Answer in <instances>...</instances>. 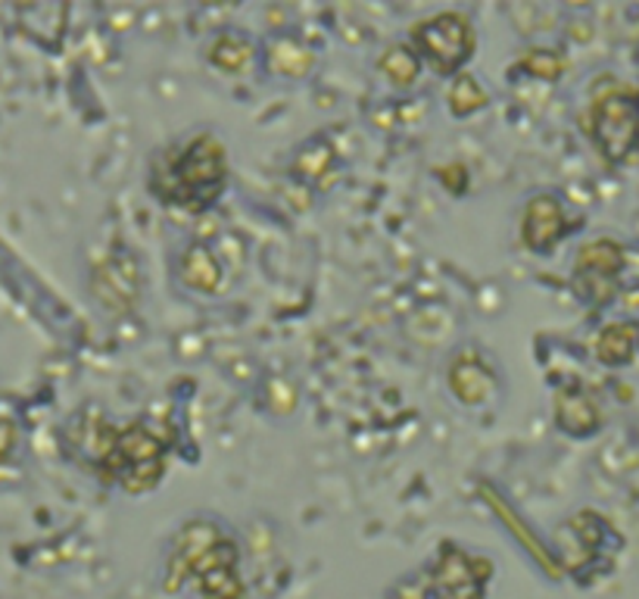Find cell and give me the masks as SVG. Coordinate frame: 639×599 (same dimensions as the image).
I'll return each mask as SVG.
<instances>
[{
	"label": "cell",
	"instance_id": "cell-1",
	"mask_svg": "<svg viewBox=\"0 0 639 599\" xmlns=\"http://www.w3.org/2000/svg\"><path fill=\"white\" fill-rule=\"evenodd\" d=\"M187 578L197 583L203 599H244V581L237 578V544L213 518L184 521L172 540L165 590L179 593Z\"/></svg>",
	"mask_w": 639,
	"mask_h": 599
},
{
	"label": "cell",
	"instance_id": "cell-2",
	"mask_svg": "<svg viewBox=\"0 0 639 599\" xmlns=\"http://www.w3.org/2000/svg\"><path fill=\"white\" fill-rule=\"evenodd\" d=\"M153 194L163 203H175L187 213H203L222 197L229 184V156L215 134L191 138L179 153L156 163Z\"/></svg>",
	"mask_w": 639,
	"mask_h": 599
},
{
	"label": "cell",
	"instance_id": "cell-3",
	"mask_svg": "<svg viewBox=\"0 0 639 599\" xmlns=\"http://www.w3.org/2000/svg\"><path fill=\"white\" fill-rule=\"evenodd\" d=\"M94 456L100 463V475L106 481L119 484L125 494H148L163 481L165 444L150 432L144 422H132L122 432L106 428L98 422V444Z\"/></svg>",
	"mask_w": 639,
	"mask_h": 599
},
{
	"label": "cell",
	"instance_id": "cell-4",
	"mask_svg": "<svg viewBox=\"0 0 639 599\" xmlns=\"http://www.w3.org/2000/svg\"><path fill=\"white\" fill-rule=\"evenodd\" d=\"M475 26L465 13H437L412 29V48L437 75H456L475 57Z\"/></svg>",
	"mask_w": 639,
	"mask_h": 599
},
{
	"label": "cell",
	"instance_id": "cell-5",
	"mask_svg": "<svg viewBox=\"0 0 639 599\" xmlns=\"http://www.w3.org/2000/svg\"><path fill=\"white\" fill-rule=\"evenodd\" d=\"M590 138L599 153L621 163L639 150V94L633 91H608L592 103Z\"/></svg>",
	"mask_w": 639,
	"mask_h": 599
},
{
	"label": "cell",
	"instance_id": "cell-6",
	"mask_svg": "<svg viewBox=\"0 0 639 599\" xmlns=\"http://www.w3.org/2000/svg\"><path fill=\"white\" fill-rule=\"evenodd\" d=\"M623 268V247L611 237H599L577 250L574 260L571 287L584 303H608L615 287H618V275Z\"/></svg>",
	"mask_w": 639,
	"mask_h": 599
},
{
	"label": "cell",
	"instance_id": "cell-7",
	"mask_svg": "<svg viewBox=\"0 0 639 599\" xmlns=\"http://www.w3.org/2000/svg\"><path fill=\"white\" fill-rule=\"evenodd\" d=\"M493 562L471 556L459 547H443L434 568V597L437 599H484V583L490 581Z\"/></svg>",
	"mask_w": 639,
	"mask_h": 599
},
{
	"label": "cell",
	"instance_id": "cell-8",
	"mask_svg": "<svg viewBox=\"0 0 639 599\" xmlns=\"http://www.w3.org/2000/svg\"><path fill=\"white\" fill-rule=\"evenodd\" d=\"M574 225L565 216L561 203L552 194H537L527 200L521 219V241L530 253H552L558 241L571 232Z\"/></svg>",
	"mask_w": 639,
	"mask_h": 599
},
{
	"label": "cell",
	"instance_id": "cell-9",
	"mask_svg": "<svg viewBox=\"0 0 639 599\" xmlns=\"http://www.w3.org/2000/svg\"><path fill=\"white\" fill-rule=\"evenodd\" d=\"M449 390L465 406H480V403H490L496 394V375L484 366V359L475 349H465L449 366Z\"/></svg>",
	"mask_w": 639,
	"mask_h": 599
},
{
	"label": "cell",
	"instance_id": "cell-10",
	"mask_svg": "<svg viewBox=\"0 0 639 599\" xmlns=\"http://www.w3.org/2000/svg\"><path fill=\"white\" fill-rule=\"evenodd\" d=\"M94 291L103 306L110 309H129L138 297V266L129 256H113L110 263L98 268Z\"/></svg>",
	"mask_w": 639,
	"mask_h": 599
},
{
	"label": "cell",
	"instance_id": "cell-11",
	"mask_svg": "<svg viewBox=\"0 0 639 599\" xmlns=\"http://www.w3.org/2000/svg\"><path fill=\"white\" fill-rule=\"evenodd\" d=\"M556 425L571 437H590L602 425V416H599L596 399L587 390L561 387L556 394Z\"/></svg>",
	"mask_w": 639,
	"mask_h": 599
},
{
	"label": "cell",
	"instance_id": "cell-12",
	"mask_svg": "<svg viewBox=\"0 0 639 599\" xmlns=\"http://www.w3.org/2000/svg\"><path fill=\"white\" fill-rule=\"evenodd\" d=\"M179 275L187 287L200 294H219L222 291V263L206 247H187L179 260Z\"/></svg>",
	"mask_w": 639,
	"mask_h": 599
},
{
	"label": "cell",
	"instance_id": "cell-13",
	"mask_svg": "<svg viewBox=\"0 0 639 599\" xmlns=\"http://www.w3.org/2000/svg\"><path fill=\"white\" fill-rule=\"evenodd\" d=\"M637 341V325H630V322H611V325H606V328L599 332V337H596V356H599V363H606V366H627V363L633 359Z\"/></svg>",
	"mask_w": 639,
	"mask_h": 599
},
{
	"label": "cell",
	"instance_id": "cell-14",
	"mask_svg": "<svg viewBox=\"0 0 639 599\" xmlns=\"http://www.w3.org/2000/svg\"><path fill=\"white\" fill-rule=\"evenodd\" d=\"M312 67H315L312 50L303 48L294 38H278L268 44V69L272 72L287 75V79H303Z\"/></svg>",
	"mask_w": 639,
	"mask_h": 599
},
{
	"label": "cell",
	"instance_id": "cell-15",
	"mask_svg": "<svg viewBox=\"0 0 639 599\" xmlns=\"http://www.w3.org/2000/svg\"><path fill=\"white\" fill-rule=\"evenodd\" d=\"M377 69L396 88H409L422 75V57H418V50L412 48V44H394V48L384 50V57L377 60Z\"/></svg>",
	"mask_w": 639,
	"mask_h": 599
},
{
	"label": "cell",
	"instance_id": "cell-16",
	"mask_svg": "<svg viewBox=\"0 0 639 599\" xmlns=\"http://www.w3.org/2000/svg\"><path fill=\"white\" fill-rule=\"evenodd\" d=\"M250 57H253V44L234 32H222L210 44V60L222 72H241L250 63Z\"/></svg>",
	"mask_w": 639,
	"mask_h": 599
},
{
	"label": "cell",
	"instance_id": "cell-17",
	"mask_svg": "<svg viewBox=\"0 0 639 599\" xmlns=\"http://www.w3.org/2000/svg\"><path fill=\"white\" fill-rule=\"evenodd\" d=\"M487 100L490 94L484 91V84L477 82L475 75H456L453 79V88H449V110L456 113V116H471L477 110H484L487 106Z\"/></svg>",
	"mask_w": 639,
	"mask_h": 599
},
{
	"label": "cell",
	"instance_id": "cell-18",
	"mask_svg": "<svg viewBox=\"0 0 639 599\" xmlns=\"http://www.w3.org/2000/svg\"><path fill=\"white\" fill-rule=\"evenodd\" d=\"M518 69H525L527 75L542 79V82H556V79H561V72H565V60L558 57L556 50L527 48L525 53H521V60H518Z\"/></svg>",
	"mask_w": 639,
	"mask_h": 599
},
{
	"label": "cell",
	"instance_id": "cell-19",
	"mask_svg": "<svg viewBox=\"0 0 639 599\" xmlns=\"http://www.w3.org/2000/svg\"><path fill=\"white\" fill-rule=\"evenodd\" d=\"M484 494L490 497V506H493V509H496L499 516L506 518V525H508V528H511V534H515L518 540H525L527 549H530V552L537 556V562H540V566H549V568H552V571H556V566H552V559H549V552H542L540 540H537L534 534L527 531L525 521H518V518H515V512H511V509H508L506 502H503V497H496V494H493L490 487H484Z\"/></svg>",
	"mask_w": 639,
	"mask_h": 599
},
{
	"label": "cell",
	"instance_id": "cell-20",
	"mask_svg": "<svg viewBox=\"0 0 639 599\" xmlns=\"http://www.w3.org/2000/svg\"><path fill=\"white\" fill-rule=\"evenodd\" d=\"M17 444V428H13V422H7V418H0V463L10 456V449Z\"/></svg>",
	"mask_w": 639,
	"mask_h": 599
}]
</instances>
